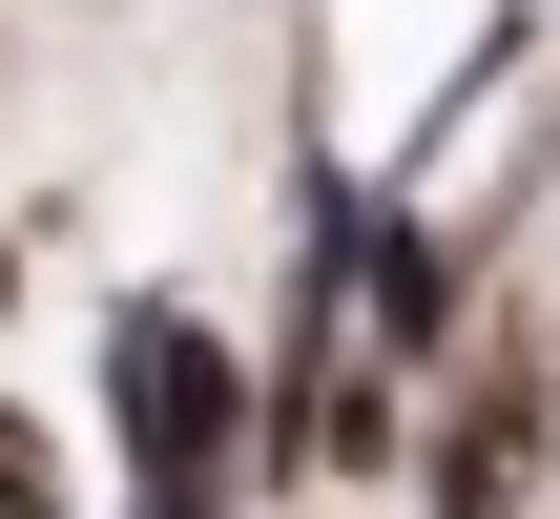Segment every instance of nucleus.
I'll return each mask as SVG.
<instances>
[{"label": "nucleus", "mask_w": 560, "mask_h": 519, "mask_svg": "<svg viewBox=\"0 0 560 519\" xmlns=\"http://www.w3.org/2000/svg\"><path fill=\"white\" fill-rule=\"evenodd\" d=\"M540 478H560V416H540Z\"/></svg>", "instance_id": "nucleus-4"}, {"label": "nucleus", "mask_w": 560, "mask_h": 519, "mask_svg": "<svg viewBox=\"0 0 560 519\" xmlns=\"http://www.w3.org/2000/svg\"><path fill=\"white\" fill-rule=\"evenodd\" d=\"M21 312H42V229L0 208V354H21Z\"/></svg>", "instance_id": "nucleus-3"}, {"label": "nucleus", "mask_w": 560, "mask_h": 519, "mask_svg": "<svg viewBox=\"0 0 560 519\" xmlns=\"http://www.w3.org/2000/svg\"><path fill=\"white\" fill-rule=\"evenodd\" d=\"M0 519H104V437H83V416H42V395H21V354H0Z\"/></svg>", "instance_id": "nucleus-2"}, {"label": "nucleus", "mask_w": 560, "mask_h": 519, "mask_svg": "<svg viewBox=\"0 0 560 519\" xmlns=\"http://www.w3.org/2000/svg\"><path fill=\"white\" fill-rule=\"evenodd\" d=\"M83 437L104 478H229L249 499V312L187 270H104L83 312Z\"/></svg>", "instance_id": "nucleus-1"}]
</instances>
